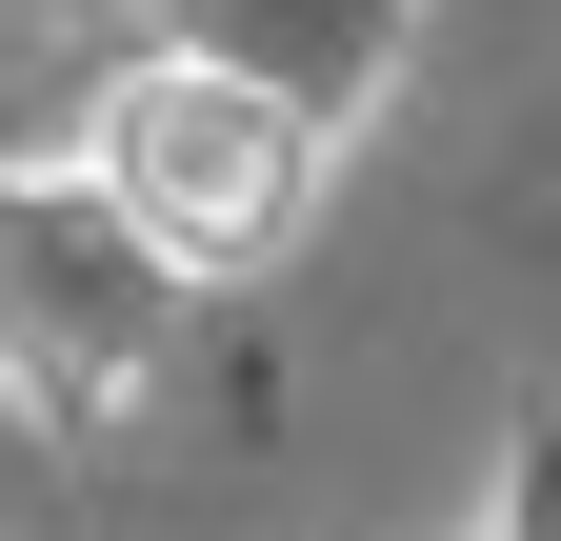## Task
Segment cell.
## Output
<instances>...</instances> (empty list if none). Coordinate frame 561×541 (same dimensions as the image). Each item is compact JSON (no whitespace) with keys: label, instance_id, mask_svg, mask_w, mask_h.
Returning a JSON list of instances; mask_svg holds the SVG:
<instances>
[{"label":"cell","instance_id":"obj_1","mask_svg":"<svg viewBox=\"0 0 561 541\" xmlns=\"http://www.w3.org/2000/svg\"><path fill=\"white\" fill-rule=\"evenodd\" d=\"M101 181H121V221L181 261V281H241V261L301 221V181H321V120L261 81V60H140V81L101 101V141H81Z\"/></svg>","mask_w":561,"mask_h":541},{"label":"cell","instance_id":"obj_2","mask_svg":"<svg viewBox=\"0 0 561 541\" xmlns=\"http://www.w3.org/2000/svg\"><path fill=\"white\" fill-rule=\"evenodd\" d=\"M161 301H181V261L121 221V181H0V381L21 401H121L140 361H161Z\"/></svg>","mask_w":561,"mask_h":541}]
</instances>
